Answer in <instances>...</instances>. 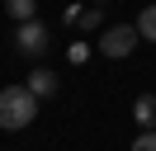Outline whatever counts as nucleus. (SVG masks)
Wrapping results in <instances>:
<instances>
[{
	"instance_id": "obj_3",
	"label": "nucleus",
	"mask_w": 156,
	"mask_h": 151,
	"mask_svg": "<svg viewBox=\"0 0 156 151\" xmlns=\"http://www.w3.org/2000/svg\"><path fill=\"white\" fill-rule=\"evenodd\" d=\"M137 24H114V28H104V33H99V52L104 57H128L137 47Z\"/></svg>"
},
{
	"instance_id": "obj_1",
	"label": "nucleus",
	"mask_w": 156,
	"mask_h": 151,
	"mask_svg": "<svg viewBox=\"0 0 156 151\" xmlns=\"http://www.w3.org/2000/svg\"><path fill=\"white\" fill-rule=\"evenodd\" d=\"M38 118V94L29 85H5L0 90V128L5 132H24Z\"/></svg>"
},
{
	"instance_id": "obj_10",
	"label": "nucleus",
	"mask_w": 156,
	"mask_h": 151,
	"mask_svg": "<svg viewBox=\"0 0 156 151\" xmlns=\"http://www.w3.org/2000/svg\"><path fill=\"white\" fill-rule=\"evenodd\" d=\"M95 5H104V0H95Z\"/></svg>"
},
{
	"instance_id": "obj_8",
	"label": "nucleus",
	"mask_w": 156,
	"mask_h": 151,
	"mask_svg": "<svg viewBox=\"0 0 156 151\" xmlns=\"http://www.w3.org/2000/svg\"><path fill=\"white\" fill-rule=\"evenodd\" d=\"M137 33H142L147 43H156V5H147L142 14H137Z\"/></svg>"
},
{
	"instance_id": "obj_2",
	"label": "nucleus",
	"mask_w": 156,
	"mask_h": 151,
	"mask_svg": "<svg viewBox=\"0 0 156 151\" xmlns=\"http://www.w3.org/2000/svg\"><path fill=\"white\" fill-rule=\"evenodd\" d=\"M48 43H52V33H48L43 19H24V24L14 28V47H19L24 57H43V52H48Z\"/></svg>"
},
{
	"instance_id": "obj_9",
	"label": "nucleus",
	"mask_w": 156,
	"mask_h": 151,
	"mask_svg": "<svg viewBox=\"0 0 156 151\" xmlns=\"http://www.w3.org/2000/svg\"><path fill=\"white\" fill-rule=\"evenodd\" d=\"M133 151H156V128H142V137L133 142Z\"/></svg>"
},
{
	"instance_id": "obj_6",
	"label": "nucleus",
	"mask_w": 156,
	"mask_h": 151,
	"mask_svg": "<svg viewBox=\"0 0 156 151\" xmlns=\"http://www.w3.org/2000/svg\"><path fill=\"white\" fill-rule=\"evenodd\" d=\"M5 9H10L14 24H24V19H38V0H5Z\"/></svg>"
},
{
	"instance_id": "obj_4",
	"label": "nucleus",
	"mask_w": 156,
	"mask_h": 151,
	"mask_svg": "<svg viewBox=\"0 0 156 151\" xmlns=\"http://www.w3.org/2000/svg\"><path fill=\"white\" fill-rule=\"evenodd\" d=\"M133 118H137V128H156V94H137Z\"/></svg>"
},
{
	"instance_id": "obj_5",
	"label": "nucleus",
	"mask_w": 156,
	"mask_h": 151,
	"mask_svg": "<svg viewBox=\"0 0 156 151\" xmlns=\"http://www.w3.org/2000/svg\"><path fill=\"white\" fill-rule=\"evenodd\" d=\"M29 90L38 94V99H52V94H57V76H52V71H43V66H38V71L29 76Z\"/></svg>"
},
{
	"instance_id": "obj_7",
	"label": "nucleus",
	"mask_w": 156,
	"mask_h": 151,
	"mask_svg": "<svg viewBox=\"0 0 156 151\" xmlns=\"http://www.w3.org/2000/svg\"><path fill=\"white\" fill-rule=\"evenodd\" d=\"M71 24H80V28H99V24H104V14H99V5H90V9H71Z\"/></svg>"
}]
</instances>
